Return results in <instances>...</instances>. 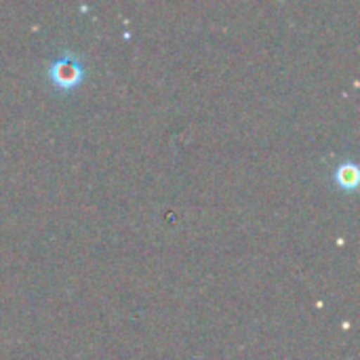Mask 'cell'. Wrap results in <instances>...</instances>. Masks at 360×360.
<instances>
[{
  "mask_svg": "<svg viewBox=\"0 0 360 360\" xmlns=\"http://www.w3.org/2000/svg\"><path fill=\"white\" fill-rule=\"evenodd\" d=\"M49 76H51L55 86H59V89H74L82 80L84 68H82V63H80V59L76 55L65 51L59 59H55L51 63Z\"/></svg>",
  "mask_w": 360,
  "mask_h": 360,
  "instance_id": "6da1fadb",
  "label": "cell"
},
{
  "mask_svg": "<svg viewBox=\"0 0 360 360\" xmlns=\"http://www.w3.org/2000/svg\"><path fill=\"white\" fill-rule=\"evenodd\" d=\"M335 179L342 188H354L356 181H359V171H356V165L354 162H348V165H342L338 171H335Z\"/></svg>",
  "mask_w": 360,
  "mask_h": 360,
  "instance_id": "7a4b0ae2",
  "label": "cell"
}]
</instances>
